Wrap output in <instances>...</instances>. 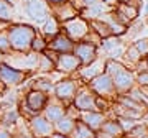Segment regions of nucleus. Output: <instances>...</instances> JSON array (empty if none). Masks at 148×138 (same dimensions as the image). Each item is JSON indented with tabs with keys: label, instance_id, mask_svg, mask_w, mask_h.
Returning <instances> with one entry per match:
<instances>
[{
	"label": "nucleus",
	"instance_id": "11",
	"mask_svg": "<svg viewBox=\"0 0 148 138\" xmlns=\"http://www.w3.org/2000/svg\"><path fill=\"white\" fill-rule=\"evenodd\" d=\"M132 84V76L128 74L127 71H122L120 74H117L115 77V87L117 89H127Z\"/></svg>",
	"mask_w": 148,
	"mask_h": 138
},
{
	"label": "nucleus",
	"instance_id": "24",
	"mask_svg": "<svg viewBox=\"0 0 148 138\" xmlns=\"http://www.w3.org/2000/svg\"><path fill=\"white\" fill-rule=\"evenodd\" d=\"M122 12H123V13L127 15V18H130V20L135 18V15H137V10H135V8H128V7H122Z\"/></svg>",
	"mask_w": 148,
	"mask_h": 138
},
{
	"label": "nucleus",
	"instance_id": "19",
	"mask_svg": "<svg viewBox=\"0 0 148 138\" xmlns=\"http://www.w3.org/2000/svg\"><path fill=\"white\" fill-rule=\"evenodd\" d=\"M107 69H109V72H110V74H120L122 71H123V68H122L120 64L114 63V61H110V63L107 64Z\"/></svg>",
	"mask_w": 148,
	"mask_h": 138
},
{
	"label": "nucleus",
	"instance_id": "9",
	"mask_svg": "<svg viewBox=\"0 0 148 138\" xmlns=\"http://www.w3.org/2000/svg\"><path fill=\"white\" fill-rule=\"evenodd\" d=\"M92 85H94L99 92H109V90L112 89V82L107 76H97V77L92 81Z\"/></svg>",
	"mask_w": 148,
	"mask_h": 138
},
{
	"label": "nucleus",
	"instance_id": "32",
	"mask_svg": "<svg viewBox=\"0 0 148 138\" xmlns=\"http://www.w3.org/2000/svg\"><path fill=\"white\" fill-rule=\"evenodd\" d=\"M53 138H64V137H53Z\"/></svg>",
	"mask_w": 148,
	"mask_h": 138
},
{
	"label": "nucleus",
	"instance_id": "25",
	"mask_svg": "<svg viewBox=\"0 0 148 138\" xmlns=\"http://www.w3.org/2000/svg\"><path fill=\"white\" fill-rule=\"evenodd\" d=\"M138 82L143 85H148V72H143V74L138 76Z\"/></svg>",
	"mask_w": 148,
	"mask_h": 138
},
{
	"label": "nucleus",
	"instance_id": "4",
	"mask_svg": "<svg viewBox=\"0 0 148 138\" xmlns=\"http://www.w3.org/2000/svg\"><path fill=\"white\" fill-rule=\"evenodd\" d=\"M45 104H46V96L43 92H40V90H32L27 96V105L28 109H32L33 113L41 110L45 107Z\"/></svg>",
	"mask_w": 148,
	"mask_h": 138
},
{
	"label": "nucleus",
	"instance_id": "23",
	"mask_svg": "<svg viewBox=\"0 0 148 138\" xmlns=\"http://www.w3.org/2000/svg\"><path fill=\"white\" fill-rule=\"evenodd\" d=\"M95 27L99 28V30H97V31L101 33V35H104V36H107V35H109V33H110V31H109V30H110V28L107 27L106 23H95Z\"/></svg>",
	"mask_w": 148,
	"mask_h": 138
},
{
	"label": "nucleus",
	"instance_id": "34",
	"mask_svg": "<svg viewBox=\"0 0 148 138\" xmlns=\"http://www.w3.org/2000/svg\"><path fill=\"white\" fill-rule=\"evenodd\" d=\"M0 82H2V81H0Z\"/></svg>",
	"mask_w": 148,
	"mask_h": 138
},
{
	"label": "nucleus",
	"instance_id": "28",
	"mask_svg": "<svg viewBox=\"0 0 148 138\" xmlns=\"http://www.w3.org/2000/svg\"><path fill=\"white\" fill-rule=\"evenodd\" d=\"M49 2H53V3H59V2H63V0H49Z\"/></svg>",
	"mask_w": 148,
	"mask_h": 138
},
{
	"label": "nucleus",
	"instance_id": "3",
	"mask_svg": "<svg viewBox=\"0 0 148 138\" xmlns=\"http://www.w3.org/2000/svg\"><path fill=\"white\" fill-rule=\"evenodd\" d=\"M27 13L30 15V18L36 21H43L46 20V5L43 3L41 0H28L27 2Z\"/></svg>",
	"mask_w": 148,
	"mask_h": 138
},
{
	"label": "nucleus",
	"instance_id": "20",
	"mask_svg": "<svg viewBox=\"0 0 148 138\" xmlns=\"http://www.w3.org/2000/svg\"><path fill=\"white\" fill-rule=\"evenodd\" d=\"M32 48L35 49V51H41V49H45V41H43L40 36H35L32 41Z\"/></svg>",
	"mask_w": 148,
	"mask_h": 138
},
{
	"label": "nucleus",
	"instance_id": "8",
	"mask_svg": "<svg viewBox=\"0 0 148 138\" xmlns=\"http://www.w3.org/2000/svg\"><path fill=\"white\" fill-rule=\"evenodd\" d=\"M76 53H77V58L84 63H90L95 56V51H94V46H89V44H79L76 48Z\"/></svg>",
	"mask_w": 148,
	"mask_h": 138
},
{
	"label": "nucleus",
	"instance_id": "5",
	"mask_svg": "<svg viewBox=\"0 0 148 138\" xmlns=\"http://www.w3.org/2000/svg\"><path fill=\"white\" fill-rule=\"evenodd\" d=\"M30 127H32L33 133H35L36 137H45V135H49V132H51V123L48 122L46 118H43V117L32 118Z\"/></svg>",
	"mask_w": 148,
	"mask_h": 138
},
{
	"label": "nucleus",
	"instance_id": "14",
	"mask_svg": "<svg viewBox=\"0 0 148 138\" xmlns=\"http://www.w3.org/2000/svg\"><path fill=\"white\" fill-rule=\"evenodd\" d=\"M63 113L64 110L61 107H48L46 110V120L48 122H58L63 118Z\"/></svg>",
	"mask_w": 148,
	"mask_h": 138
},
{
	"label": "nucleus",
	"instance_id": "29",
	"mask_svg": "<svg viewBox=\"0 0 148 138\" xmlns=\"http://www.w3.org/2000/svg\"><path fill=\"white\" fill-rule=\"evenodd\" d=\"M2 61H3V53H0V64H2Z\"/></svg>",
	"mask_w": 148,
	"mask_h": 138
},
{
	"label": "nucleus",
	"instance_id": "18",
	"mask_svg": "<svg viewBox=\"0 0 148 138\" xmlns=\"http://www.w3.org/2000/svg\"><path fill=\"white\" fill-rule=\"evenodd\" d=\"M45 33H46V35L56 33V21H54V18H49V20L46 21V25H45Z\"/></svg>",
	"mask_w": 148,
	"mask_h": 138
},
{
	"label": "nucleus",
	"instance_id": "26",
	"mask_svg": "<svg viewBox=\"0 0 148 138\" xmlns=\"http://www.w3.org/2000/svg\"><path fill=\"white\" fill-rule=\"evenodd\" d=\"M15 120H16V112H12V113H8V115L5 117L7 123H15Z\"/></svg>",
	"mask_w": 148,
	"mask_h": 138
},
{
	"label": "nucleus",
	"instance_id": "12",
	"mask_svg": "<svg viewBox=\"0 0 148 138\" xmlns=\"http://www.w3.org/2000/svg\"><path fill=\"white\" fill-rule=\"evenodd\" d=\"M51 48L56 49V51H68V49L73 48V44H71V41L66 36H58L51 43Z\"/></svg>",
	"mask_w": 148,
	"mask_h": 138
},
{
	"label": "nucleus",
	"instance_id": "31",
	"mask_svg": "<svg viewBox=\"0 0 148 138\" xmlns=\"http://www.w3.org/2000/svg\"><path fill=\"white\" fill-rule=\"evenodd\" d=\"M7 2H8V3H13V2H15V0H7Z\"/></svg>",
	"mask_w": 148,
	"mask_h": 138
},
{
	"label": "nucleus",
	"instance_id": "30",
	"mask_svg": "<svg viewBox=\"0 0 148 138\" xmlns=\"http://www.w3.org/2000/svg\"><path fill=\"white\" fill-rule=\"evenodd\" d=\"M92 2H95V0H86V3H90V5H92Z\"/></svg>",
	"mask_w": 148,
	"mask_h": 138
},
{
	"label": "nucleus",
	"instance_id": "7",
	"mask_svg": "<svg viewBox=\"0 0 148 138\" xmlns=\"http://www.w3.org/2000/svg\"><path fill=\"white\" fill-rule=\"evenodd\" d=\"M76 92V84L73 81H64L56 87V94H58L59 99H71Z\"/></svg>",
	"mask_w": 148,
	"mask_h": 138
},
{
	"label": "nucleus",
	"instance_id": "15",
	"mask_svg": "<svg viewBox=\"0 0 148 138\" xmlns=\"http://www.w3.org/2000/svg\"><path fill=\"white\" fill-rule=\"evenodd\" d=\"M76 105L79 107V109H82V110H92V109H94V104H92V100L89 99L87 94H82V96L77 97Z\"/></svg>",
	"mask_w": 148,
	"mask_h": 138
},
{
	"label": "nucleus",
	"instance_id": "16",
	"mask_svg": "<svg viewBox=\"0 0 148 138\" xmlns=\"http://www.w3.org/2000/svg\"><path fill=\"white\" fill-rule=\"evenodd\" d=\"M84 118H86V123L90 125V127H97V125L102 122V117L99 113H87Z\"/></svg>",
	"mask_w": 148,
	"mask_h": 138
},
{
	"label": "nucleus",
	"instance_id": "2",
	"mask_svg": "<svg viewBox=\"0 0 148 138\" xmlns=\"http://www.w3.org/2000/svg\"><path fill=\"white\" fill-rule=\"evenodd\" d=\"M25 79V72L18 71V69L12 68L8 64L2 63L0 64V81L5 85H16Z\"/></svg>",
	"mask_w": 148,
	"mask_h": 138
},
{
	"label": "nucleus",
	"instance_id": "21",
	"mask_svg": "<svg viewBox=\"0 0 148 138\" xmlns=\"http://www.w3.org/2000/svg\"><path fill=\"white\" fill-rule=\"evenodd\" d=\"M58 127H59V130H64V132H68V130H71L73 128V122L71 120H58Z\"/></svg>",
	"mask_w": 148,
	"mask_h": 138
},
{
	"label": "nucleus",
	"instance_id": "33",
	"mask_svg": "<svg viewBox=\"0 0 148 138\" xmlns=\"http://www.w3.org/2000/svg\"><path fill=\"white\" fill-rule=\"evenodd\" d=\"M123 2H128V0H123Z\"/></svg>",
	"mask_w": 148,
	"mask_h": 138
},
{
	"label": "nucleus",
	"instance_id": "6",
	"mask_svg": "<svg viewBox=\"0 0 148 138\" xmlns=\"http://www.w3.org/2000/svg\"><path fill=\"white\" fill-rule=\"evenodd\" d=\"M58 66L61 71H73L79 66V58L73 54H61L58 59Z\"/></svg>",
	"mask_w": 148,
	"mask_h": 138
},
{
	"label": "nucleus",
	"instance_id": "10",
	"mask_svg": "<svg viewBox=\"0 0 148 138\" xmlns=\"http://www.w3.org/2000/svg\"><path fill=\"white\" fill-rule=\"evenodd\" d=\"M68 28H69V33H71L73 36H76V38L82 36V35L86 33V30H87L86 23L84 21H81V20H73L68 25Z\"/></svg>",
	"mask_w": 148,
	"mask_h": 138
},
{
	"label": "nucleus",
	"instance_id": "17",
	"mask_svg": "<svg viewBox=\"0 0 148 138\" xmlns=\"http://www.w3.org/2000/svg\"><path fill=\"white\" fill-rule=\"evenodd\" d=\"M10 41H8V35L7 33H0V53H7L10 51Z\"/></svg>",
	"mask_w": 148,
	"mask_h": 138
},
{
	"label": "nucleus",
	"instance_id": "27",
	"mask_svg": "<svg viewBox=\"0 0 148 138\" xmlns=\"http://www.w3.org/2000/svg\"><path fill=\"white\" fill-rule=\"evenodd\" d=\"M0 138H12V137H10V135H8L7 132H3V130H0Z\"/></svg>",
	"mask_w": 148,
	"mask_h": 138
},
{
	"label": "nucleus",
	"instance_id": "22",
	"mask_svg": "<svg viewBox=\"0 0 148 138\" xmlns=\"http://www.w3.org/2000/svg\"><path fill=\"white\" fill-rule=\"evenodd\" d=\"M43 63H41V66H40V69L41 71H51V68H53V63L49 61V58H46V56H43Z\"/></svg>",
	"mask_w": 148,
	"mask_h": 138
},
{
	"label": "nucleus",
	"instance_id": "13",
	"mask_svg": "<svg viewBox=\"0 0 148 138\" xmlns=\"http://www.w3.org/2000/svg\"><path fill=\"white\" fill-rule=\"evenodd\" d=\"M13 10H12V3H8L7 0H0V20L2 21H10Z\"/></svg>",
	"mask_w": 148,
	"mask_h": 138
},
{
	"label": "nucleus",
	"instance_id": "1",
	"mask_svg": "<svg viewBox=\"0 0 148 138\" xmlns=\"http://www.w3.org/2000/svg\"><path fill=\"white\" fill-rule=\"evenodd\" d=\"M7 35H8L10 48L18 53H25L32 48V41L36 36V31L28 25H13L7 31Z\"/></svg>",
	"mask_w": 148,
	"mask_h": 138
}]
</instances>
